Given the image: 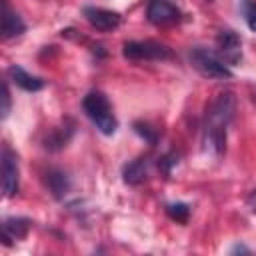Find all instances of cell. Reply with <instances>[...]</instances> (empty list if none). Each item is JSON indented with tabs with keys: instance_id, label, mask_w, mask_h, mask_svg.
<instances>
[{
	"instance_id": "obj_1",
	"label": "cell",
	"mask_w": 256,
	"mask_h": 256,
	"mask_svg": "<svg viewBox=\"0 0 256 256\" xmlns=\"http://www.w3.org/2000/svg\"><path fill=\"white\" fill-rule=\"evenodd\" d=\"M234 116V96L220 94L206 112V144L216 152L222 154L226 148V128Z\"/></svg>"
},
{
	"instance_id": "obj_2",
	"label": "cell",
	"mask_w": 256,
	"mask_h": 256,
	"mask_svg": "<svg viewBox=\"0 0 256 256\" xmlns=\"http://www.w3.org/2000/svg\"><path fill=\"white\" fill-rule=\"evenodd\" d=\"M82 108H84L86 116L92 120V124H94L102 134L110 136V134L116 132L118 120H116V116H114V112H112V106H110L108 98H106L102 92H98V90L88 92V94L84 96V100H82Z\"/></svg>"
},
{
	"instance_id": "obj_3",
	"label": "cell",
	"mask_w": 256,
	"mask_h": 256,
	"mask_svg": "<svg viewBox=\"0 0 256 256\" xmlns=\"http://www.w3.org/2000/svg\"><path fill=\"white\" fill-rule=\"evenodd\" d=\"M188 58H190V64L206 78H218V80L232 78V72H230L228 64H224L218 54H214L206 48H200V46L192 48Z\"/></svg>"
},
{
	"instance_id": "obj_4",
	"label": "cell",
	"mask_w": 256,
	"mask_h": 256,
	"mask_svg": "<svg viewBox=\"0 0 256 256\" xmlns=\"http://www.w3.org/2000/svg\"><path fill=\"white\" fill-rule=\"evenodd\" d=\"M122 56L128 60H168L172 52L168 46L154 40H130L122 46Z\"/></svg>"
},
{
	"instance_id": "obj_5",
	"label": "cell",
	"mask_w": 256,
	"mask_h": 256,
	"mask_svg": "<svg viewBox=\"0 0 256 256\" xmlns=\"http://www.w3.org/2000/svg\"><path fill=\"white\" fill-rule=\"evenodd\" d=\"M216 54L228 66H236L242 58V42L234 30H220L216 36Z\"/></svg>"
},
{
	"instance_id": "obj_6",
	"label": "cell",
	"mask_w": 256,
	"mask_h": 256,
	"mask_svg": "<svg viewBox=\"0 0 256 256\" xmlns=\"http://www.w3.org/2000/svg\"><path fill=\"white\" fill-rule=\"evenodd\" d=\"M82 14L88 20V24L100 32H110L120 26V14L114 10H106V8H98V6H84Z\"/></svg>"
},
{
	"instance_id": "obj_7",
	"label": "cell",
	"mask_w": 256,
	"mask_h": 256,
	"mask_svg": "<svg viewBox=\"0 0 256 256\" xmlns=\"http://www.w3.org/2000/svg\"><path fill=\"white\" fill-rule=\"evenodd\" d=\"M2 192L6 198L18 192V160L8 146L2 150Z\"/></svg>"
},
{
	"instance_id": "obj_8",
	"label": "cell",
	"mask_w": 256,
	"mask_h": 256,
	"mask_svg": "<svg viewBox=\"0 0 256 256\" xmlns=\"http://www.w3.org/2000/svg\"><path fill=\"white\" fill-rule=\"evenodd\" d=\"M146 16L154 26H168L180 20V10L168 0H152L148 4Z\"/></svg>"
},
{
	"instance_id": "obj_9",
	"label": "cell",
	"mask_w": 256,
	"mask_h": 256,
	"mask_svg": "<svg viewBox=\"0 0 256 256\" xmlns=\"http://www.w3.org/2000/svg\"><path fill=\"white\" fill-rule=\"evenodd\" d=\"M8 76H10V80H12L16 86H20V88L26 90V92H38V90L44 88V80L38 78V76L28 74L22 66L12 64V66L8 68Z\"/></svg>"
},
{
	"instance_id": "obj_10",
	"label": "cell",
	"mask_w": 256,
	"mask_h": 256,
	"mask_svg": "<svg viewBox=\"0 0 256 256\" xmlns=\"http://www.w3.org/2000/svg\"><path fill=\"white\" fill-rule=\"evenodd\" d=\"M26 30V24L22 22V18L10 10L8 2H2V36L4 38H14L20 36Z\"/></svg>"
},
{
	"instance_id": "obj_11",
	"label": "cell",
	"mask_w": 256,
	"mask_h": 256,
	"mask_svg": "<svg viewBox=\"0 0 256 256\" xmlns=\"http://www.w3.org/2000/svg\"><path fill=\"white\" fill-rule=\"evenodd\" d=\"M28 228H30V220L26 218H6L4 224H2V242L6 246L12 244V240H20L28 234Z\"/></svg>"
},
{
	"instance_id": "obj_12",
	"label": "cell",
	"mask_w": 256,
	"mask_h": 256,
	"mask_svg": "<svg viewBox=\"0 0 256 256\" xmlns=\"http://www.w3.org/2000/svg\"><path fill=\"white\" fill-rule=\"evenodd\" d=\"M148 158H136V160H132L130 164H126L124 166V182L126 184H140L146 176H148Z\"/></svg>"
},
{
	"instance_id": "obj_13",
	"label": "cell",
	"mask_w": 256,
	"mask_h": 256,
	"mask_svg": "<svg viewBox=\"0 0 256 256\" xmlns=\"http://www.w3.org/2000/svg\"><path fill=\"white\" fill-rule=\"evenodd\" d=\"M46 184H48L50 192H52L56 198H64L66 192L70 190V180H68V176H66L64 172H60V170H50V172L46 174Z\"/></svg>"
},
{
	"instance_id": "obj_14",
	"label": "cell",
	"mask_w": 256,
	"mask_h": 256,
	"mask_svg": "<svg viewBox=\"0 0 256 256\" xmlns=\"http://www.w3.org/2000/svg\"><path fill=\"white\" fill-rule=\"evenodd\" d=\"M166 214L176 222H186L188 216H190V206L184 204V202H174V204L166 206Z\"/></svg>"
},
{
	"instance_id": "obj_15",
	"label": "cell",
	"mask_w": 256,
	"mask_h": 256,
	"mask_svg": "<svg viewBox=\"0 0 256 256\" xmlns=\"http://www.w3.org/2000/svg\"><path fill=\"white\" fill-rule=\"evenodd\" d=\"M244 16H246V22H248L250 30L256 32V0H246L244 2Z\"/></svg>"
},
{
	"instance_id": "obj_16",
	"label": "cell",
	"mask_w": 256,
	"mask_h": 256,
	"mask_svg": "<svg viewBox=\"0 0 256 256\" xmlns=\"http://www.w3.org/2000/svg\"><path fill=\"white\" fill-rule=\"evenodd\" d=\"M0 116H2V120L8 116V112H10V90H8V84L4 82L2 84V108H0Z\"/></svg>"
},
{
	"instance_id": "obj_17",
	"label": "cell",
	"mask_w": 256,
	"mask_h": 256,
	"mask_svg": "<svg viewBox=\"0 0 256 256\" xmlns=\"http://www.w3.org/2000/svg\"><path fill=\"white\" fill-rule=\"evenodd\" d=\"M246 204H248V208L252 210V212H256V188L248 194V198H246Z\"/></svg>"
},
{
	"instance_id": "obj_18",
	"label": "cell",
	"mask_w": 256,
	"mask_h": 256,
	"mask_svg": "<svg viewBox=\"0 0 256 256\" xmlns=\"http://www.w3.org/2000/svg\"><path fill=\"white\" fill-rule=\"evenodd\" d=\"M230 252H248V248H244V246H234Z\"/></svg>"
},
{
	"instance_id": "obj_19",
	"label": "cell",
	"mask_w": 256,
	"mask_h": 256,
	"mask_svg": "<svg viewBox=\"0 0 256 256\" xmlns=\"http://www.w3.org/2000/svg\"><path fill=\"white\" fill-rule=\"evenodd\" d=\"M206 2H212V0H206Z\"/></svg>"
}]
</instances>
